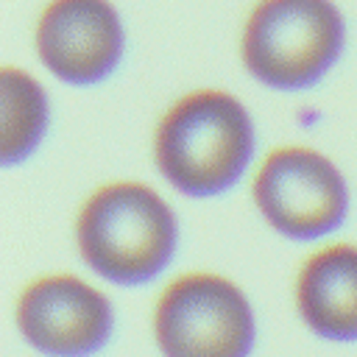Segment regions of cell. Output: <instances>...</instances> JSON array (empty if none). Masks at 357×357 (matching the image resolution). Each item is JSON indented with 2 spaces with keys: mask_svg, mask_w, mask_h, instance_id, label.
Returning <instances> with one entry per match:
<instances>
[{
  "mask_svg": "<svg viewBox=\"0 0 357 357\" xmlns=\"http://www.w3.org/2000/svg\"><path fill=\"white\" fill-rule=\"evenodd\" d=\"M251 195L268 226L293 240L329 234L349 209L340 170L324 153L304 145L271 151L254 173Z\"/></svg>",
  "mask_w": 357,
  "mask_h": 357,
  "instance_id": "cell-5",
  "label": "cell"
},
{
  "mask_svg": "<svg viewBox=\"0 0 357 357\" xmlns=\"http://www.w3.org/2000/svg\"><path fill=\"white\" fill-rule=\"evenodd\" d=\"M109 298L78 276L50 273L33 279L17 298L22 337L47 357L95 354L112 335Z\"/></svg>",
  "mask_w": 357,
  "mask_h": 357,
  "instance_id": "cell-6",
  "label": "cell"
},
{
  "mask_svg": "<svg viewBox=\"0 0 357 357\" xmlns=\"http://www.w3.org/2000/svg\"><path fill=\"white\" fill-rule=\"evenodd\" d=\"M254 153V126L245 106L223 89L178 98L159 120L153 159L159 173L187 195L229 190Z\"/></svg>",
  "mask_w": 357,
  "mask_h": 357,
  "instance_id": "cell-1",
  "label": "cell"
},
{
  "mask_svg": "<svg viewBox=\"0 0 357 357\" xmlns=\"http://www.w3.org/2000/svg\"><path fill=\"white\" fill-rule=\"evenodd\" d=\"M153 337L165 357H248L251 304L226 276L181 273L153 304Z\"/></svg>",
  "mask_w": 357,
  "mask_h": 357,
  "instance_id": "cell-4",
  "label": "cell"
},
{
  "mask_svg": "<svg viewBox=\"0 0 357 357\" xmlns=\"http://www.w3.org/2000/svg\"><path fill=\"white\" fill-rule=\"evenodd\" d=\"M176 218L165 198L139 181L98 187L75 220L84 262L109 282L142 284L176 251Z\"/></svg>",
  "mask_w": 357,
  "mask_h": 357,
  "instance_id": "cell-2",
  "label": "cell"
},
{
  "mask_svg": "<svg viewBox=\"0 0 357 357\" xmlns=\"http://www.w3.org/2000/svg\"><path fill=\"white\" fill-rule=\"evenodd\" d=\"M0 162L14 165L33 153L47 126V98L36 78L17 67L0 73Z\"/></svg>",
  "mask_w": 357,
  "mask_h": 357,
  "instance_id": "cell-9",
  "label": "cell"
},
{
  "mask_svg": "<svg viewBox=\"0 0 357 357\" xmlns=\"http://www.w3.org/2000/svg\"><path fill=\"white\" fill-rule=\"evenodd\" d=\"M340 47L343 17L332 0H259L240 36L245 70L273 89L315 84Z\"/></svg>",
  "mask_w": 357,
  "mask_h": 357,
  "instance_id": "cell-3",
  "label": "cell"
},
{
  "mask_svg": "<svg viewBox=\"0 0 357 357\" xmlns=\"http://www.w3.org/2000/svg\"><path fill=\"white\" fill-rule=\"evenodd\" d=\"M123 22L109 0H50L36 22L39 61L67 84L106 78L123 56Z\"/></svg>",
  "mask_w": 357,
  "mask_h": 357,
  "instance_id": "cell-7",
  "label": "cell"
},
{
  "mask_svg": "<svg viewBox=\"0 0 357 357\" xmlns=\"http://www.w3.org/2000/svg\"><path fill=\"white\" fill-rule=\"evenodd\" d=\"M296 307L315 335L357 340V245L332 243L310 254L296 276Z\"/></svg>",
  "mask_w": 357,
  "mask_h": 357,
  "instance_id": "cell-8",
  "label": "cell"
}]
</instances>
